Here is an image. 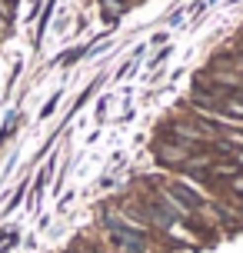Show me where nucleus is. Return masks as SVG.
Returning <instances> with one entry per match:
<instances>
[{"label": "nucleus", "instance_id": "obj_1", "mask_svg": "<svg viewBox=\"0 0 243 253\" xmlns=\"http://www.w3.org/2000/svg\"><path fill=\"white\" fill-rule=\"evenodd\" d=\"M103 233H107V240H110V250L117 253H150L154 247H150V237H140V233H130V230L117 227V223H110V220H103Z\"/></svg>", "mask_w": 243, "mask_h": 253}, {"label": "nucleus", "instance_id": "obj_2", "mask_svg": "<svg viewBox=\"0 0 243 253\" xmlns=\"http://www.w3.org/2000/svg\"><path fill=\"white\" fill-rule=\"evenodd\" d=\"M203 150V147H200ZM157 164L163 167H183L187 160H190V153H197L193 147H187V143H177V140H160L157 143Z\"/></svg>", "mask_w": 243, "mask_h": 253}, {"label": "nucleus", "instance_id": "obj_3", "mask_svg": "<svg viewBox=\"0 0 243 253\" xmlns=\"http://www.w3.org/2000/svg\"><path fill=\"white\" fill-rule=\"evenodd\" d=\"M120 13H123V0H103V17L107 20H114Z\"/></svg>", "mask_w": 243, "mask_h": 253}, {"label": "nucleus", "instance_id": "obj_4", "mask_svg": "<svg viewBox=\"0 0 243 253\" xmlns=\"http://www.w3.org/2000/svg\"><path fill=\"white\" fill-rule=\"evenodd\" d=\"M230 193L237 197V200H243V173H237V177L230 180Z\"/></svg>", "mask_w": 243, "mask_h": 253}, {"label": "nucleus", "instance_id": "obj_5", "mask_svg": "<svg viewBox=\"0 0 243 253\" xmlns=\"http://www.w3.org/2000/svg\"><path fill=\"white\" fill-rule=\"evenodd\" d=\"M10 10H13L10 0H0V20H3V17H10Z\"/></svg>", "mask_w": 243, "mask_h": 253}]
</instances>
